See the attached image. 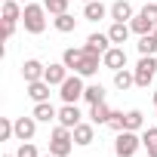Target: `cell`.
<instances>
[{
	"instance_id": "obj_1",
	"label": "cell",
	"mask_w": 157,
	"mask_h": 157,
	"mask_svg": "<svg viewBox=\"0 0 157 157\" xmlns=\"http://www.w3.org/2000/svg\"><path fill=\"white\" fill-rule=\"evenodd\" d=\"M22 25L28 34H43L46 31V6L43 3H25L22 10Z\"/></svg>"
},
{
	"instance_id": "obj_2",
	"label": "cell",
	"mask_w": 157,
	"mask_h": 157,
	"mask_svg": "<svg viewBox=\"0 0 157 157\" xmlns=\"http://www.w3.org/2000/svg\"><path fill=\"white\" fill-rule=\"evenodd\" d=\"M71 145H74V129H68V126L59 123L52 129V136H49V151L56 157H68L71 154Z\"/></svg>"
},
{
	"instance_id": "obj_3",
	"label": "cell",
	"mask_w": 157,
	"mask_h": 157,
	"mask_svg": "<svg viewBox=\"0 0 157 157\" xmlns=\"http://www.w3.org/2000/svg\"><path fill=\"white\" fill-rule=\"evenodd\" d=\"M83 93H86V86H83L80 74H68V80L59 86V96L65 105H77V99H83Z\"/></svg>"
},
{
	"instance_id": "obj_4",
	"label": "cell",
	"mask_w": 157,
	"mask_h": 157,
	"mask_svg": "<svg viewBox=\"0 0 157 157\" xmlns=\"http://www.w3.org/2000/svg\"><path fill=\"white\" fill-rule=\"evenodd\" d=\"M132 74H136V86L148 90V83L154 80V74H157V59H154V56H142L139 65L132 68Z\"/></svg>"
},
{
	"instance_id": "obj_5",
	"label": "cell",
	"mask_w": 157,
	"mask_h": 157,
	"mask_svg": "<svg viewBox=\"0 0 157 157\" xmlns=\"http://www.w3.org/2000/svg\"><path fill=\"white\" fill-rule=\"evenodd\" d=\"M139 148H142V139H139L132 129L117 132V139H114V151H117V157H132Z\"/></svg>"
},
{
	"instance_id": "obj_6",
	"label": "cell",
	"mask_w": 157,
	"mask_h": 157,
	"mask_svg": "<svg viewBox=\"0 0 157 157\" xmlns=\"http://www.w3.org/2000/svg\"><path fill=\"white\" fill-rule=\"evenodd\" d=\"M34 132H37V117L34 114L31 117H16V139L19 142H31Z\"/></svg>"
},
{
	"instance_id": "obj_7",
	"label": "cell",
	"mask_w": 157,
	"mask_h": 157,
	"mask_svg": "<svg viewBox=\"0 0 157 157\" xmlns=\"http://www.w3.org/2000/svg\"><path fill=\"white\" fill-rule=\"evenodd\" d=\"M43 80H46L49 86H62V83L68 80V65H65V62L46 65V71H43Z\"/></svg>"
},
{
	"instance_id": "obj_8",
	"label": "cell",
	"mask_w": 157,
	"mask_h": 157,
	"mask_svg": "<svg viewBox=\"0 0 157 157\" xmlns=\"http://www.w3.org/2000/svg\"><path fill=\"white\" fill-rule=\"evenodd\" d=\"M86 52H96V56H105L108 49H111V37L108 34H102V31H96V34H90L86 37Z\"/></svg>"
},
{
	"instance_id": "obj_9",
	"label": "cell",
	"mask_w": 157,
	"mask_h": 157,
	"mask_svg": "<svg viewBox=\"0 0 157 157\" xmlns=\"http://www.w3.org/2000/svg\"><path fill=\"white\" fill-rule=\"evenodd\" d=\"M102 65H105V68H111V71L126 68V49H123V46H111V49L102 56Z\"/></svg>"
},
{
	"instance_id": "obj_10",
	"label": "cell",
	"mask_w": 157,
	"mask_h": 157,
	"mask_svg": "<svg viewBox=\"0 0 157 157\" xmlns=\"http://www.w3.org/2000/svg\"><path fill=\"white\" fill-rule=\"evenodd\" d=\"M83 49H86V46H83ZM99 68H105V65H102V56L86 52V56H83V62H80V68H77L74 74H80V77H93V74H99Z\"/></svg>"
},
{
	"instance_id": "obj_11",
	"label": "cell",
	"mask_w": 157,
	"mask_h": 157,
	"mask_svg": "<svg viewBox=\"0 0 157 157\" xmlns=\"http://www.w3.org/2000/svg\"><path fill=\"white\" fill-rule=\"evenodd\" d=\"M43 71H46V65H43V62H37V59H28V62L22 65V77H25V83L43 80Z\"/></svg>"
},
{
	"instance_id": "obj_12",
	"label": "cell",
	"mask_w": 157,
	"mask_h": 157,
	"mask_svg": "<svg viewBox=\"0 0 157 157\" xmlns=\"http://www.w3.org/2000/svg\"><path fill=\"white\" fill-rule=\"evenodd\" d=\"M80 117H83V114H80L77 105H62V108H59V123L68 126V129H74L77 123H80Z\"/></svg>"
},
{
	"instance_id": "obj_13",
	"label": "cell",
	"mask_w": 157,
	"mask_h": 157,
	"mask_svg": "<svg viewBox=\"0 0 157 157\" xmlns=\"http://www.w3.org/2000/svg\"><path fill=\"white\" fill-rule=\"evenodd\" d=\"M105 16H111V10L102 3V0H90V3H83V19H90V22H102Z\"/></svg>"
},
{
	"instance_id": "obj_14",
	"label": "cell",
	"mask_w": 157,
	"mask_h": 157,
	"mask_svg": "<svg viewBox=\"0 0 157 157\" xmlns=\"http://www.w3.org/2000/svg\"><path fill=\"white\" fill-rule=\"evenodd\" d=\"M93 126H96V123H83V120L77 123V126H74V145H83V148L93 145V139H96V129H93Z\"/></svg>"
},
{
	"instance_id": "obj_15",
	"label": "cell",
	"mask_w": 157,
	"mask_h": 157,
	"mask_svg": "<svg viewBox=\"0 0 157 157\" xmlns=\"http://www.w3.org/2000/svg\"><path fill=\"white\" fill-rule=\"evenodd\" d=\"M129 28H132V34H154V28H157V22H151L148 16H142V13H136L132 19H129Z\"/></svg>"
},
{
	"instance_id": "obj_16",
	"label": "cell",
	"mask_w": 157,
	"mask_h": 157,
	"mask_svg": "<svg viewBox=\"0 0 157 157\" xmlns=\"http://www.w3.org/2000/svg\"><path fill=\"white\" fill-rule=\"evenodd\" d=\"M83 56H86L83 46H68V49L62 52V62L68 65V71H77V68H80V62H83Z\"/></svg>"
},
{
	"instance_id": "obj_17",
	"label": "cell",
	"mask_w": 157,
	"mask_h": 157,
	"mask_svg": "<svg viewBox=\"0 0 157 157\" xmlns=\"http://www.w3.org/2000/svg\"><path fill=\"white\" fill-rule=\"evenodd\" d=\"M129 31H132V28H129V22H114V25L108 28V37H111V43H114V46H120V43H126V40H129Z\"/></svg>"
},
{
	"instance_id": "obj_18",
	"label": "cell",
	"mask_w": 157,
	"mask_h": 157,
	"mask_svg": "<svg viewBox=\"0 0 157 157\" xmlns=\"http://www.w3.org/2000/svg\"><path fill=\"white\" fill-rule=\"evenodd\" d=\"M25 86H28L31 102H49V83L46 80H34V83H25Z\"/></svg>"
},
{
	"instance_id": "obj_19",
	"label": "cell",
	"mask_w": 157,
	"mask_h": 157,
	"mask_svg": "<svg viewBox=\"0 0 157 157\" xmlns=\"http://www.w3.org/2000/svg\"><path fill=\"white\" fill-rule=\"evenodd\" d=\"M136 13H132V3L129 0H117V3H111V19L114 22H129Z\"/></svg>"
},
{
	"instance_id": "obj_20",
	"label": "cell",
	"mask_w": 157,
	"mask_h": 157,
	"mask_svg": "<svg viewBox=\"0 0 157 157\" xmlns=\"http://www.w3.org/2000/svg\"><path fill=\"white\" fill-rule=\"evenodd\" d=\"M37 120H43V123H49V120H59V111L49 105V102H34V111H31Z\"/></svg>"
},
{
	"instance_id": "obj_21",
	"label": "cell",
	"mask_w": 157,
	"mask_h": 157,
	"mask_svg": "<svg viewBox=\"0 0 157 157\" xmlns=\"http://www.w3.org/2000/svg\"><path fill=\"white\" fill-rule=\"evenodd\" d=\"M90 120L99 126V123H108L111 120V108H108V102H96V105H90Z\"/></svg>"
},
{
	"instance_id": "obj_22",
	"label": "cell",
	"mask_w": 157,
	"mask_h": 157,
	"mask_svg": "<svg viewBox=\"0 0 157 157\" xmlns=\"http://www.w3.org/2000/svg\"><path fill=\"white\" fill-rule=\"evenodd\" d=\"M114 86H117L120 93H126V90H132V86H136V74H132V71H126V68H120V71H114Z\"/></svg>"
},
{
	"instance_id": "obj_23",
	"label": "cell",
	"mask_w": 157,
	"mask_h": 157,
	"mask_svg": "<svg viewBox=\"0 0 157 157\" xmlns=\"http://www.w3.org/2000/svg\"><path fill=\"white\" fill-rule=\"evenodd\" d=\"M52 25H56V31H62V34H71V31L77 28V19H74L71 13H59V16L52 19Z\"/></svg>"
},
{
	"instance_id": "obj_24",
	"label": "cell",
	"mask_w": 157,
	"mask_h": 157,
	"mask_svg": "<svg viewBox=\"0 0 157 157\" xmlns=\"http://www.w3.org/2000/svg\"><path fill=\"white\" fill-rule=\"evenodd\" d=\"M22 3L19 0H3V22H19L22 19Z\"/></svg>"
},
{
	"instance_id": "obj_25",
	"label": "cell",
	"mask_w": 157,
	"mask_h": 157,
	"mask_svg": "<svg viewBox=\"0 0 157 157\" xmlns=\"http://www.w3.org/2000/svg\"><path fill=\"white\" fill-rule=\"evenodd\" d=\"M142 145H145L148 157H157V126H148L142 132Z\"/></svg>"
},
{
	"instance_id": "obj_26",
	"label": "cell",
	"mask_w": 157,
	"mask_h": 157,
	"mask_svg": "<svg viewBox=\"0 0 157 157\" xmlns=\"http://www.w3.org/2000/svg\"><path fill=\"white\" fill-rule=\"evenodd\" d=\"M136 46H139V56H154L157 52V37L154 34H142Z\"/></svg>"
},
{
	"instance_id": "obj_27",
	"label": "cell",
	"mask_w": 157,
	"mask_h": 157,
	"mask_svg": "<svg viewBox=\"0 0 157 157\" xmlns=\"http://www.w3.org/2000/svg\"><path fill=\"white\" fill-rule=\"evenodd\" d=\"M83 99H86L90 105L105 102V86H102V83H90V86H86V93H83Z\"/></svg>"
},
{
	"instance_id": "obj_28",
	"label": "cell",
	"mask_w": 157,
	"mask_h": 157,
	"mask_svg": "<svg viewBox=\"0 0 157 157\" xmlns=\"http://www.w3.org/2000/svg\"><path fill=\"white\" fill-rule=\"evenodd\" d=\"M145 126V114L139 111V108H132V111H126V129H132V132H139Z\"/></svg>"
},
{
	"instance_id": "obj_29",
	"label": "cell",
	"mask_w": 157,
	"mask_h": 157,
	"mask_svg": "<svg viewBox=\"0 0 157 157\" xmlns=\"http://www.w3.org/2000/svg\"><path fill=\"white\" fill-rule=\"evenodd\" d=\"M108 126H111L114 132H123V129H126V114H123V111H111V120H108Z\"/></svg>"
},
{
	"instance_id": "obj_30",
	"label": "cell",
	"mask_w": 157,
	"mask_h": 157,
	"mask_svg": "<svg viewBox=\"0 0 157 157\" xmlns=\"http://www.w3.org/2000/svg\"><path fill=\"white\" fill-rule=\"evenodd\" d=\"M16 136V120H10V117H0V139H13Z\"/></svg>"
},
{
	"instance_id": "obj_31",
	"label": "cell",
	"mask_w": 157,
	"mask_h": 157,
	"mask_svg": "<svg viewBox=\"0 0 157 157\" xmlns=\"http://www.w3.org/2000/svg\"><path fill=\"white\" fill-rule=\"evenodd\" d=\"M43 6H46V13L59 16V13H68V0H43Z\"/></svg>"
},
{
	"instance_id": "obj_32",
	"label": "cell",
	"mask_w": 157,
	"mask_h": 157,
	"mask_svg": "<svg viewBox=\"0 0 157 157\" xmlns=\"http://www.w3.org/2000/svg\"><path fill=\"white\" fill-rule=\"evenodd\" d=\"M16 157H40V154H37V148H34L31 142H22L19 151H16Z\"/></svg>"
},
{
	"instance_id": "obj_33",
	"label": "cell",
	"mask_w": 157,
	"mask_h": 157,
	"mask_svg": "<svg viewBox=\"0 0 157 157\" xmlns=\"http://www.w3.org/2000/svg\"><path fill=\"white\" fill-rule=\"evenodd\" d=\"M139 13H142V16H148L151 22H157V0H154V3H145Z\"/></svg>"
},
{
	"instance_id": "obj_34",
	"label": "cell",
	"mask_w": 157,
	"mask_h": 157,
	"mask_svg": "<svg viewBox=\"0 0 157 157\" xmlns=\"http://www.w3.org/2000/svg\"><path fill=\"white\" fill-rule=\"evenodd\" d=\"M16 34V22H3V40H10Z\"/></svg>"
},
{
	"instance_id": "obj_35",
	"label": "cell",
	"mask_w": 157,
	"mask_h": 157,
	"mask_svg": "<svg viewBox=\"0 0 157 157\" xmlns=\"http://www.w3.org/2000/svg\"><path fill=\"white\" fill-rule=\"evenodd\" d=\"M154 108H157V93H154Z\"/></svg>"
},
{
	"instance_id": "obj_36",
	"label": "cell",
	"mask_w": 157,
	"mask_h": 157,
	"mask_svg": "<svg viewBox=\"0 0 157 157\" xmlns=\"http://www.w3.org/2000/svg\"><path fill=\"white\" fill-rule=\"evenodd\" d=\"M43 157H56V154H52V151H49V154H43Z\"/></svg>"
},
{
	"instance_id": "obj_37",
	"label": "cell",
	"mask_w": 157,
	"mask_h": 157,
	"mask_svg": "<svg viewBox=\"0 0 157 157\" xmlns=\"http://www.w3.org/2000/svg\"><path fill=\"white\" fill-rule=\"evenodd\" d=\"M3 157H16V154H3Z\"/></svg>"
},
{
	"instance_id": "obj_38",
	"label": "cell",
	"mask_w": 157,
	"mask_h": 157,
	"mask_svg": "<svg viewBox=\"0 0 157 157\" xmlns=\"http://www.w3.org/2000/svg\"><path fill=\"white\" fill-rule=\"evenodd\" d=\"M80 3H90V0H80Z\"/></svg>"
},
{
	"instance_id": "obj_39",
	"label": "cell",
	"mask_w": 157,
	"mask_h": 157,
	"mask_svg": "<svg viewBox=\"0 0 157 157\" xmlns=\"http://www.w3.org/2000/svg\"><path fill=\"white\" fill-rule=\"evenodd\" d=\"M19 3H28V0H19Z\"/></svg>"
},
{
	"instance_id": "obj_40",
	"label": "cell",
	"mask_w": 157,
	"mask_h": 157,
	"mask_svg": "<svg viewBox=\"0 0 157 157\" xmlns=\"http://www.w3.org/2000/svg\"><path fill=\"white\" fill-rule=\"evenodd\" d=\"M154 37H157V28H154Z\"/></svg>"
}]
</instances>
